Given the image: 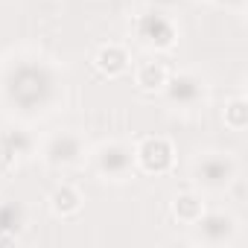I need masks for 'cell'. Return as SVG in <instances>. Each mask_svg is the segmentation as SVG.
I'll use <instances>...</instances> for the list:
<instances>
[{
  "label": "cell",
  "mask_w": 248,
  "mask_h": 248,
  "mask_svg": "<svg viewBox=\"0 0 248 248\" xmlns=\"http://www.w3.org/2000/svg\"><path fill=\"white\" fill-rule=\"evenodd\" d=\"M164 79H167V73L158 64H143L140 73H138V85H143V88H161Z\"/></svg>",
  "instance_id": "6da1fadb"
},
{
  "label": "cell",
  "mask_w": 248,
  "mask_h": 248,
  "mask_svg": "<svg viewBox=\"0 0 248 248\" xmlns=\"http://www.w3.org/2000/svg\"><path fill=\"white\" fill-rule=\"evenodd\" d=\"M99 67L102 70H108V73H117V70H123V67H126V56H123L120 50H102L99 53Z\"/></svg>",
  "instance_id": "7a4b0ae2"
},
{
  "label": "cell",
  "mask_w": 248,
  "mask_h": 248,
  "mask_svg": "<svg viewBox=\"0 0 248 248\" xmlns=\"http://www.w3.org/2000/svg\"><path fill=\"white\" fill-rule=\"evenodd\" d=\"M53 207H56L59 213H73V210L79 207V196H76L73 190H59V193L53 196Z\"/></svg>",
  "instance_id": "3957f363"
},
{
  "label": "cell",
  "mask_w": 248,
  "mask_h": 248,
  "mask_svg": "<svg viewBox=\"0 0 248 248\" xmlns=\"http://www.w3.org/2000/svg\"><path fill=\"white\" fill-rule=\"evenodd\" d=\"M228 123L233 129H242V102H233L231 111H228Z\"/></svg>",
  "instance_id": "277c9868"
},
{
  "label": "cell",
  "mask_w": 248,
  "mask_h": 248,
  "mask_svg": "<svg viewBox=\"0 0 248 248\" xmlns=\"http://www.w3.org/2000/svg\"><path fill=\"white\" fill-rule=\"evenodd\" d=\"M175 210H181V216H184V219H190V210H196V199H190V196H184V199H178V204H175Z\"/></svg>",
  "instance_id": "5b68a950"
}]
</instances>
